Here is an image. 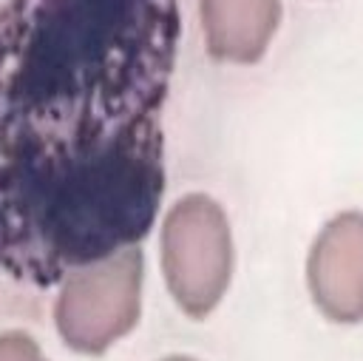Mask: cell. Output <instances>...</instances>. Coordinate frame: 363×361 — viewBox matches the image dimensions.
<instances>
[{
	"label": "cell",
	"mask_w": 363,
	"mask_h": 361,
	"mask_svg": "<svg viewBox=\"0 0 363 361\" xmlns=\"http://www.w3.org/2000/svg\"><path fill=\"white\" fill-rule=\"evenodd\" d=\"M207 51L224 63H258L281 23V0H201Z\"/></svg>",
	"instance_id": "obj_5"
},
{
	"label": "cell",
	"mask_w": 363,
	"mask_h": 361,
	"mask_svg": "<svg viewBox=\"0 0 363 361\" xmlns=\"http://www.w3.org/2000/svg\"><path fill=\"white\" fill-rule=\"evenodd\" d=\"M0 361H48V358L31 341V335L20 330H9L0 333Z\"/></svg>",
	"instance_id": "obj_6"
},
{
	"label": "cell",
	"mask_w": 363,
	"mask_h": 361,
	"mask_svg": "<svg viewBox=\"0 0 363 361\" xmlns=\"http://www.w3.org/2000/svg\"><path fill=\"white\" fill-rule=\"evenodd\" d=\"M233 230L207 193H187L162 222V273L173 301L190 318L210 316L233 281Z\"/></svg>",
	"instance_id": "obj_3"
},
{
	"label": "cell",
	"mask_w": 363,
	"mask_h": 361,
	"mask_svg": "<svg viewBox=\"0 0 363 361\" xmlns=\"http://www.w3.org/2000/svg\"><path fill=\"white\" fill-rule=\"evenodd\" d=\"M179 28L176 0L0 3V276L51 287L147 236Z\"/></svg>",
	"instance_id": "obj_1"
},
{
	"label": "cell",
	"mask_w": 363,
	"mask_h": 361,
	"mask_svg": "<svg viewBox=\"0 0 363 361\" xmlns=\"http://www.w3.org/2000/svg\"><path fill=\"white\" fill-rule=\"evenodd\" d=\"M145 256L125 244L60 279L54 324L60 338L85 355H99L128 335L142 313Z\"/></svg>",
	"instance_id": "obj_2"
},
{
	"label": "cell",
	"mask_w": 363,
	"mask_h": 361,
	"mask_svg": "<svg viewBox=\"0 0 363 361\" xmlns=\"http://www.w3.org/2000/svg\"><path fill=\"white\" fill-rule=\"evenodd\" d=\"M162 361H196V358H190V355H170V358H162Z\"/></svg>",
	"instance_id": "obj_7"
},
{
	"label": "cell",
	"mask_w": 363,
	"mask_h": 361,
	"mask_svg": "<svg viewBox=\"0 0 363 361\" xmlns=\"http://www.w3.org/2000/svg\"><path fill=\"white\" fill-rule=\"evenodd\" d=\"M306 287L329 321H363V210H343L320 227L306 256Z\"/></svg>",
	"instance_id": "obj_4"
}]
</instances>
